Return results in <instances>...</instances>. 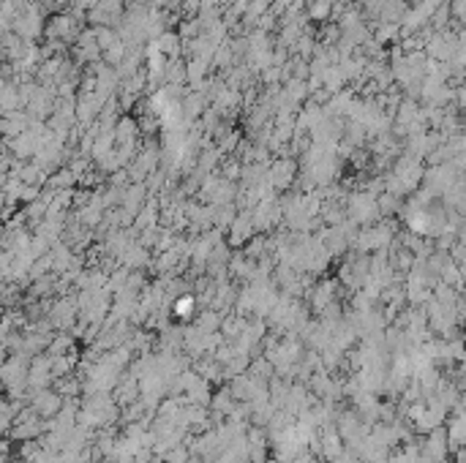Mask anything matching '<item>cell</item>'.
<instances>
[{"label":"cell","mask_w":466,"mask_h":463,"mask_svg":"<svg viewBox=\"0 0 466 463\" xmlns=\"http://www.w3.org/2000/svg\"><path fill=\"white\" fill-rule=\"evenodd\" d=\"M328 14H330V3H325V0H316V3H311V20L322 22V20H328Z\"/></svg>","instance_id":"obj_1"},{"label":"cell","mask_w":466,"mask_h":463,"mask_svg":"<svg viewBox=\"0 0 466 463\" xmlns=\"http://www.w3.org/2000/svg\"><path fill=\"white\" fill-rule=\"evenodd\" d=\"M191 305H194L191 297H180L175 302V314H177V316H189V314H191Z\"/></svg>","instance_id":"obj_2"}]
</instances>
